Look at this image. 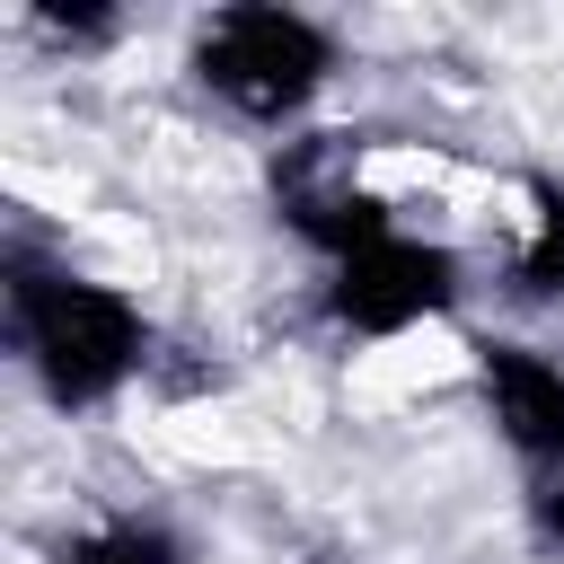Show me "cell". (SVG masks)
I'll use <instances>...</instances> for the list:
<instances>
[{"label":"cell","mask_w":564,"mask_h":564,"mask_svg":"<svg viewBox=\"0 0 564 564\" xmlns=\"http://www.w3.org/2000/svg\"><path fill=\"white\" fill-rule=\"evenodd\" d=\"M273 220L317 256V264H344L361 247H379L397 220V203L361 176V132H291L273 150Z\"/></svg>","instance_id":"277c9868"},{"label":"cell","mask_w":564,"mask_h":564,"mask_svg":"<svg viewBox=\"0 0 564 564\" xmlns=\"http://www.w3.org/2000/svg\"><path fill=\"white\" fill-rule=\"evenodd\" d=\"M185 70L220 115H238L256 132H300L308 106L344 70V35L291 0H229V9L194 18Z\"/></svg>","instance_id":"7a4b0ae2"},{"label":"cell","mask_w":564,"mask_h":564,"mask_svg":"<svg viewBox=\"0 0 564 564\" xmlns=\"http://www.w3.org/2000/svg\"><path fill=\"white\" fill-rule=\"evenodd\" d=\"M26 26H35L44 44L88 53V44H115V35H123V9H62V0H35V9H26Z\"/></svg>","instance_id":"ba28073f"},{"label":"cell","mask_w":564,"mask_h":564,"mask_svg":"<svg viewBox=\"0 0 564 564\" xmlns=\"http://www.w3.org/2000/svg\"><path fill=\"white\" fill-rule=\"evenodd\" d=\"M44 564H194V546L159 511H115V520H88V529L53 538Z\"/></svg>","instance_id":"52a82bcc"},{"label":"cell","mask_w":564,"mask_h":564,"mask_svg":"<svg viewBox=\"0 0 564 564\" xmlns=\"http://www.w3.org/2000/svg\"><path fill=\"white\" fill-rule=\"evenodd\" d=\"M467 300V256L432 229H388L379 247L326 264L317 282V308L344 344H397V335H423L441 317H458Z\"/></svg>","instance_id":"3957f363"},{"label":"cell","mask_w":564,"mask_h":564,"mask_svg":"<svg viewBox=\"0 0 564 564\" xmlns=\"http://www.w3.org/2000/svg\"><path fill=\"white\" fill-rule=\"evenodd\" d=\"M0 308H9L18 370H26V388L53 414L115 405L150 370V344H159L150 308L123 282H106V273L35 247V238H9L0 247Z\"/></svg>","instance_id":"6da1fadb"},{"label":"cell","mask_w":564,"mask_h":564,"mask_svg":"<svg viewBox=\"0 0 564 564\" xmlns=\"http://www.w3.org/2000/svg\"><path fill=\"white\" fill-rule=\"evenodd\" d=\"M520 529H529L538 555H564V476H529V494H520Z\"/></svg>","instance_id":"9c48e42d"},{"label":"cell","mask_w":564,"mask_h":564,"mask_svg":"<svg viewBox=\"0 0 564 564\" xmlns=\"http://www.w3.org/2000/svg\"><path fill=\"white\" fill-rule=\"evenodd\" d=\"M520 247L502 264V291L520 308H564V167H529L520 176Z\"/></svg>","instance_id":"8992f818"},{"label":"cell","mask_w":564,"mask_h":564,"mask_svg":"<svg viewBox=\"0 0 564 564\" xmlns=\"http://www.w3.org/2000/svg\"><path fill=\"white\" fill-rule=\"evenodd\" d=\"M467 370H476V405L502 432V449L529 476H564V361L529 335H476Z\"/></svg>","instance_id":"5b68a950"},{"label":"cell","mask_w":564,"mask_h":564,"mask_svg":"<svg viewBox=\"0 0 564 564\" xmlns=\"http://www.w3.org/2000/svg\"><path fill=\"white\" fill-rule=\"evenodd\" d=\"M317 564H326V555H317Z\"/></svg>","instance_id":"30bf717a"}]
</instances>
